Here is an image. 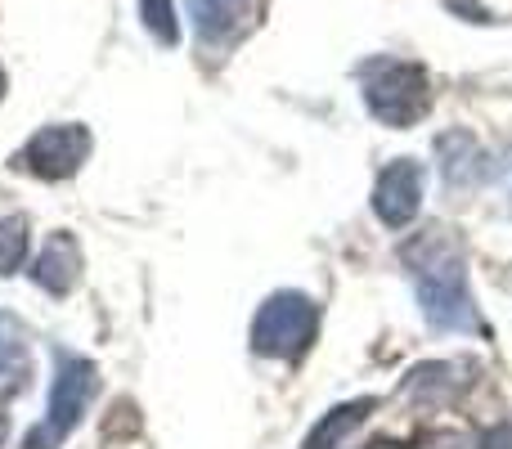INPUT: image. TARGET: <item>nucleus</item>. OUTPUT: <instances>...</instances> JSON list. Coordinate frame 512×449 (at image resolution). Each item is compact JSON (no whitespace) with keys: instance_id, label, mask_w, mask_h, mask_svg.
Listing matches in <instances>:
<instances>
[{"instance_id":"f257e3e1","label":"nucleus","mask_w":512,"mask_h":449,"mask_svg":"<svg viewBox=\"0 0 512 449\" xmlns=\"http://www.w3.org/2000/svg\"><path fill=\"white\" fill-rule=\"evenodd\" d=\"M409 270H414L418 306H423L427 324L445 328V333H477V301L468 288V270H463V252L445 238H418L405 252Z\"/></svg>"},{"instance_id":"f03ea898","label":"nucleus","mask_w":512,"mask_h":449,"mask_svg":"<svg viewBox=\"0 0 512 449\" xmlns=\"http://www.w3.org/2000/svg\"><path fill=\"white\" fill-rule=\"evenodd\" d=\"M364 104L378 122L396 126H414L418 117L427 113L432 104V90H427V72L418 63H396V59H382L364 68Z\"/></svg>"},{"instance_id":"7ed1b4c3","label":"nucleus","mask_w":512,"mask_h":449,"mask_svg":"<svg viewBox=\"0 0 512 449\" xmlns=\"http://www.w3.org/2000/svg\"><path fill=\"white\" fill-rule=\"evenodd\" d=\"M319 306L301 292H274L252 319V351L270 360H297L315 342Z\"/></svg>"},{"instance_id":"20e7f679","label":"nucleus","mask_w":512,"mask_h":449,"mask_svg":"<svg viewBox=\"0 0 512 449\" xmlns=\"http://www.w3.org/2000/svg\"><path fill=\"white\" fill-rule=\"evenodd\" d=\"M95 387H99L95 364L77 360V355H63L59 378H54V391H50V409H45V423L27 432L23 449H54V445L68 441V436L77 432V423H81V414H86Z\"/></svg>"},{"instance_id":"39448f33","label":"nucleus","mask_w":512,"mask_h":449,"mask_svg":"<svg viewBox=\"0 0 512 449\" xmlns=\"http://www.w3.org/2000/svg\"><path fill=\"white\" fill-rule=\"evenodd\" d=\"M86 153H90L86 126L59 122V126H45V131H36L32 140H27L23 162H27V171L41 180H68L72 171L86 162Z\"/></svg>"},{"instance_id":"423d86ee","label":"nucleus","mask_w":512,"mask_h":449,"mask_svg":"<svg viewBox=\"0 0 512 449\" xmlns=\"http://www.w3.org/2000/svg\"><path fill=\"white\" fill-rule=\"evenodd\" d=\"M418 207H423V167H418L414 158L391 162L378 176V189H373V212H378V221L400 229L414 221Z\"/></svg>"},{"instance_id":"0eeeda50","label":"nucleus","mask_w":512,"mask_h":449,"mask_svg":"<svg viewBox=\"0 0 512 449\" xmlns=\"http://www.w3.org/2000/svg\"><path fill=\"white\" fill-rule=\"evenodd\" d=\"M265 0H189V14H194V27L203 41L221 45L243 36L256 23Z\"/></svg>"},{"instance_id":"6e6552de","label":"nucleus","mask_w":512,"mask_h":449,"mask_svg":"<svg viewBox=\"0 0 512 449\" xmlns=\"http://www.w3.org/2000/svg\"><path fill=\"white\" fill-rule=\"evenodd\" d=\"M32 279H36V288L54 292V297H63V292L77 288V279H81V247H77V238H72V234H54L50 243H45V252L36 256Z\"/></svg>"},{"instance_id":"1a4fd4ad","label":"nucleus","mask_w":512,"mask_h":449,"mask_svg":"<svg viewBox=\"0 0 512 449\" xmlns=\"http://www.w3.org/2000/svg\"><path fill=\"white\" fill-rule=\"evenodd\" d=\"M373 400H355V405H337L324 414V423L306 436V449H342V441L355 432V427L369 418Z\"/></svg>"},{"instance_id":"9d476101","label":"nucleus","mask_w":512,"mask_h":449,"mask_svg":"<svg viewBox=\"0 0 512 449\" xmlns=\"http://www.w3.org/2000/svg\"><path fill=\"white\" fill-rule=\"evenodd\" d=\"M27 256V225L23 216H0V274H14Z\"/></svg>"},{"instance_id":"9b49d317","label":"nucleus","mask_w":512,"mask_h":449,"mask_svg":"<svg viewBox=\"0 0 512 449\" xmlns=\"http://www.w3.org/2000/svg\"><path fill=\"white\" fill-rule=\"evenodd\" d=\"M140 18L162 45L180 41V23H176V5L171 0H140Z\"/></svg>"},{"instance_id":"f8f14e48","label":"nucleus","mask_w":512,"mask_h":449,"mask_svg":"<svg viewBox=\"0 0 512 449\" xmlns=\"http://www.w3.org/2000/svg\"><path fill=\"white\" fill-rule=\"evenodd\" d=\"M418 449H477V445H472V436H463V432H436Z\"/></svg>"},{"instance_id":"ddd939ff","label":"nucleus","mask_w":512,"mask_h":449,"mask_svg":"<svg viewBox=\"0 0 512 449\" xmlns=\"http://www.w3.org/2000/svg\"><path fill=\"white\" fill-rule=\"evenodd\" d=\"M486 449H512V427H495L486 436Z\"/></svg>"},{"instance_id":"4468645a","label":"nucleus","mask_w":512,"mask_h":449,"mask_svg":"<svg viewBox=\"0 0 512 449\" xmlns=\"http://www.w3.org/2000/svg\"><path fill=\"white\" fill-rule=\"evenodd\" d=\"M373 449H400V445H373Z\"/></svg>"},{"instance_id":"2eb2a0df","label":"nucleus","mask_w":512,"mask_h":449,"mask_svg":"<svg viewBox=\"0 0 512 449\" xmlns=\"http://www.w3.org/2000/svg\"><path fill=\"white\" fill-rule=\"evenodd\" d=\"M0 436H5V423H0Z\"/></svg>"}]
</instances>
